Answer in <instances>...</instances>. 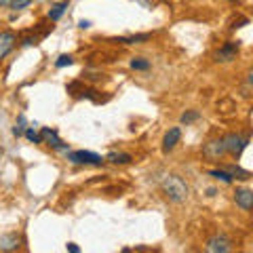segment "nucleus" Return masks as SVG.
<instances>
[{"mask_svg":"<svg viewBox=\"0 0 253 253\" xmlns=\"http://www.w3.org/2000/svg\"><path fill=\"white\" fill-rule=\"evenodd\" d=\"M226 171L230 173V177H232V179H249V175H251V173H249L247 169L239 167V165H228Z\"/></svg>","mask_w":253,"mask_h":253,"instance_id":"obj_15","label":"nucleus"},{"mask_svg":"<svg viewBox=\"0 0 253 253\" xmlns=\"http://www.w3.org/2000/svg\"><path fill=\"white\" fill-rule=\"evenodd\" d=\"M78 26H81L83 30H86V28H91V21L89 19H81V21H78Z\"/></svg>","mask_w":253,"mask_h":253,"instance_id":"obj_26","label":"nucleus"},{"mask_svg":"<svg viewBox=\"0 0 253 253\" xmlns=\"http://www.w3.org/2000/svg\"><path fill=\"white\" fill-rule=\"evenodd\" d=\"M104 161L110 165H129L133 161V156L129 152H110Z\"/></svg>","mask_w":253,"mask_h":253,"instance_id":"obj_13","label":"nucleus"},{"mask_svg":"<svg viewBox=\"0 0 253 253\" xmlns=\"http://www.w3.org/2000/svg\"><path fill=\"white\" fill-rule=\"evenodd\" d=\"M205 253H232V241L226 234H213L205 245Z\"/></svg>","mask_w":253,"mask_h":253,"instance_id":"obj_5","label":"nucleus"},{"mask_svg":"<svg viewBox=\"0 0 253 253\" xmlns=\"http://www.w3.org/2000/svg\"><path fill=\"white\" fill-rule=\"evenodd\" d=\"M203 154H205V158H209V161H219V158L226 154L224 139H221V137H217V139H209L207 144L203 146Z\"/></svg>","mask_w":253,"mask_h":253,"instance_id":"obj_7","label":"nucleus"},{"mask_svg":"<svg viewBox=\"0 0 253 253\" xmlns=\"http://www.w3.org/2000/svg\"><path fill=\"white\" fill-rule=\"evenodd\" d=\"M32 2H34V0H13V2H11V9H13V11H23V9H28Z\"/></svg>","mask_w":253,"mask_h":253,"instance_id":"obj_22","label":"nucleus"},{"mask_svg":"<svg viewBox=\"0 0 253 253\" xmlns=\"http://www.w3.org/2000/svg\"><path fill=\"white\" fill-rule=\"evenodd\" d=\"M121 253H133V251H131V249H123Z\"/></svg>","mask_w":253,"mask_h":253,"instance_id":"obj_29","label":"nucleus"},{"mask_svg":"<svg viewBox=\"0 0 253 253\" xmlns=\"http://www.w3.org/2000/svg\"><path fill=\"white\" fill-rule=\"evenodd\" d=\"M137 2H139V4H144L146 9H152V0H137Z\"/></svg>","mask_w":253,"mask_h":253,"instance_id":"obj_27","label":"nucleus"},{"mask_svg":"<svg viewBox=\"0 0 253 253\" xmlns=\"http://www.w3.org/2000/svg\"><path fill=\"white\" fill-rule=\"evenodd\" d=\"M23 135H26V139L32 141V144H41V135H38V133L32 129V126H28V129L23 131Z\"/></svg>","mask_w":253,"mask_h":253,"instance_id":"obj_21","label":"nucleus"},{"mask_svg":"<svg viewBox=\"0 0 253 253\" xmlns=\"http://www.w3.org/2000/svg\"><path fill=\"white\" fill-rule=\"evenodd\" d=\"M38 135H41V144H46L49 148L57 150V152H70V146L66 144V141H61V139H59V135H57V131H55V129L42 126Z\"/></svg>","mask_w":253,"mask_h":253,"instance_id":"obj_4","label":"nucleus"},{"mask_svg":"<svg viewBox=\"0 0 253 253\" xmlns=\"http://www.w3.org/2000/svg\"><path fill=\"white\" fill-rule=\"evenodd\" d=\"M66 247H68V253H81V247L76 243H68Z\"/></svg>","mask_w":253,"mask_h":253,"instance_id":"obj_25","label":"nucleus"},{"mask_svg":"<svg viewBox=\"0 0 253 253\" xmlns=\"http://www.w3.org/2000/svg\"><path fill=\"white\" fill-rule=\"evenodd\" d=\"M129 66H131V70H137V72H146V70H150V63L148 59H144V57H133L131 61H129Z\"/></svg>","mask_w":253,"mask_h":253,"instance_id":"obj_16","label":"nucleus"},{"mask_svg":"<svg viewBox=\"0 0 253 253\" xmlns=\"http://www.w3.org/2000/svg\"><path fill=\"white\" fill-rule=\"evenodd\" d=\"M152 38V34H135V36H123V38H112V42H121V44H141Z\"/></svg>","mask_w":253,"mask_h":253,"instance_id":"obj_14","label":"nucleus"},{"mask_svg":"<svg viewBox=\"0 0 253 253\" xmlns=\"http://www.w3.org/2000/svg\"><path fill=\"white\" fill-rule=\"evenodd\" d=\"M201 118V112L199 110H188V112H184L179 116V123L181 125H192V123H196Z\"/></svg>","mask_w":253,"mask_h":253,"instance_id":"obj_18","label":"nucleus"},{"mask_svg":"<svg viewBox=\"0 0 253 253\" xmlns=\"http://www.w3.org/2000/svg\"><path fill=\"white\" fill-rule=\"evenodd\" d=\"M68 161L72 165H84V167H101L106 161L97 152H89V150H74V152H66Z\"/></svg>","mask_w":253,"mask_h":253,"instance_id":"obj_2","label":"nucleus"},{"mask_svg":"<svg viewBox=\"0 0 253 253\" xmlns=\"http://www.w3.org/2000/svg\"><path fill=\"white\" fill-rule=\"evenodd\" d=\"M234 203L239 205L243 211H251V207H253V192L249 188H239L234 192Z\"/></svg>","mask_w":253,"mask_h":253,"instance_id":"obj_11","label":"nucleus"},{"mask_svg":"<svg viewBox=\"0 0 253 253\" xmlns=\"http://www.w3.org/2000/svg\"><path fill=\"white\" fill-rule=\"evenodd\" d=\"M179 139H181V129L179 126H171V129L165 133V137H163V152L169 154L171 150L179 144Z\"/></svg>","mask_w":253,"mask_h":253,"instance_id":"obj_10","label":"nucleus"},{"mask_svg":"<svg viewBox=\"0 0 253 253\" xmlns=\"http://www.w3.org/2000/svg\"><path fill=\"white\" fill-rule=\"evenodd\" d=\"M74 63V57L72 55H68V53H63V55H59L57 59H55V66L57 68H68V66H72Z\"/></svg>","mask_w":253,"mask_h":253,"instance_id":"obj_20","label":"nucleus"},{"mask_svg":"<svg viewBox=\"0 0 253 253\" xmlns=\"http://www.w3.org/2000/svg\"><path fill=\"white\" fill-rule=\"evenodd\" d=\"M21 249V236L17 232H6L0 236V251L2 253H15Z\"/></svg>","mask_w":253,"mask_h":253,"instance_id":"obj_9","label":"nucleus"},{"mask_svg":"<svg viewBox=\"0 0 253 253\" xmlns=\"http://www.w3.org/2000/svg\"><path fill=\"white\" fill-rule=\"evenodd\" d=\"M26 129H28L26 114H19V116H17V123H15V126H13V135H15V137H21Z\"/></svg>","mask_w":253,"mask_h":253,"instance_id":"obj_19","label":"nucleus"},{"mask_svg":"<svg viewBox=\"0 0 253 253\" xmlns=\"http://www.w3.org/2000/svg\"><path fill=\"white\" fill-rule=\"evenodd\" d=\"M228 2H239V0H228Z\"/></svg>","mask_w":253,"mask_h":253,"instance_id":"obj_30","label":"nucleus"},{"mask_svg":"<svg viewBox=\"0 0 253 253\" xmlns=\"http://www.w3.org/2000/svg\"><path fill=\"white\" fill-rule=\"evenodd\" d=\"M68 6H70V0H61V2H55L51 9H49V19L51 21H59L63 17V13L68 11Z\"/></svg>","mask_w":253,"mask_h":253,"instance_id":"obj_12","label":"nucleus"},{"mask_svg":"<svg viewBox=\"0 0 253 253\" xmlns=\"http://www.w3.org/2000/svg\"><path fill=\"white\" fill-rule=\"evenodd\" d=\"M236 53H239V42H234V41H228L226 44H221L219 49L215 51V61L217 63H230L236 59Z\"/></svg>","mask_w":253,"mask_h":253,"instance_id":"obj_6","label":"nucleus"},{"mask_svg":"<svg viewBox=\"0 0 253 253\" xmlns=\"http://www.w3.org/2000/svg\"><path fill=\"white\" fill-rule=\"evenodd\" d=\"M243 26H249V19H247V17H243V19H239V21H234L230 28L236 30V28H243Z\"/></svg>","mask_w":253,"mask_h":253,"instance_id":"obj_23","label":"nucleus"},{"mask_svg":"<svg viewBox=\"0 0 253 253\" xmlns=\"http://www.w3.org/2000/svg\"><path fill=\"white\" fill-rule=\"evenodd\" d=\"M23 46H32V44H38V36H34V38H23V42H21Z\"/></svg>","mask_w":253,"mask_h":253,"instance_id":"obj_24","label":"nucleus"},{"mask_svg":"<svg viewBox=\"0 0 253 253\" xmlns=\"http://www.w3.org/2000/svg\"><path fill=\"white\" fill-rule=\"evenodd\" d=\"M224 139V148L228 154H232L234 158L243 154V150L249 146V135H243V133H228Z\"/></svg>","mask_w":253,"mask_h":253,"instance_id":"obj_3","label":"nucleus"},{"mask_svg":"<svg viewBox=\"0 0 253 253\" xmlns=\"http://www.w3.org/2000/svg\"><path fill=\"white\" fill-rule=\"evenodd\" d=\"M161 188L171 203H184L188 199V184L179 175H167L163 179Z\"/></svg>","mask_w":253,"mask_h":253,"instance_id":"obj_1","label":"nucleus"},{"mask_svg":"<svg viewBox=\"0 0 253 253\" xmlns=\"http://www.w3.org/2000/svg\"><path fill=\"white\" fill-rule=\"evenodd\" d=\"M211 177H215V179H219V181H224V184H232V177H230V173H228L226 169H209L207 171Z\"/></svg>","mask_w":253,"mask_h":253,"instance_id":"obj_17","label":"nucleus"},{"mask_svg":"<svg viewBox=\"0 0 253 253\" xmlns=\"http://www.w3.org/2000/svg\"><path fill=\"white\" fill-rule=\"evenodd\" d=\"M13 0H0V6H11Z\"/></svg>","mask_w":253,"mask_h":253,"instance_id":"obj_28","label":"nucleus"},{"mask_svg":"<svg viewBox=\"0 0 253 253\" xmlns=\"http://www.w3.org/2000/svg\"><path fill=\"white\" fill-rule=\"evenodd\" d=\"M15 44H17V34H15V32H11V30L0 32V61L15 49Z\"/></svg>","mask_w":253,"mask_h":253,"instance_id":"obj_8","label":"nucleus"}]
</instances>
